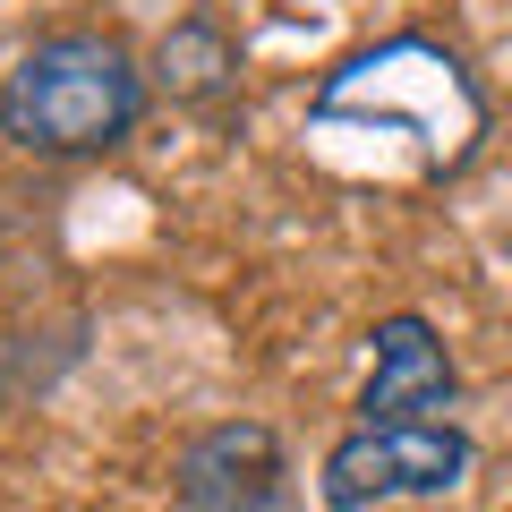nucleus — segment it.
I'll list each match as a JSON object with an SVG mask.
<instances>
[{
    "label": "nucleus",
    "instance_id": "f257e3e1",
    "mask_svg": "<svg viewBox=\"0 0 512 512\" xmlns=\"http://www.w3.org/2000/svg\"><path fill=\"white\" fill-rule=\"evenodd\" d=\"M146 111V86L120 43L103 35H52L9 69L0 86V137L26 154H103Z\"/></svg>",
    "mask_w": 512,
    "mask_h": 512
},
{
    "label": "nucleus",
    "instance_id": "f03ea898",
    "mask_svg": "<svg viewBox=\"0 0 512 512\" xmlns=\"http://www.w3.org/2000/svg\"><path fill=\"white\" fill-rule=\"evenodd\" d=\"M470 470V436L453 419H410V427H359L325 453V504H393V495H444Z\"/></svg>",
    "mask_w": 512,
    "mask_h": 512
},
{
    "label": "nucleus",
    "instance_id": "7ed1b4c3",
    "mask_svg": "<svg viewBox=\"0 0 512 512\" xmlns=\"http://www.w3.org/2000/svg\"><path fill=\"white\" fill-rule=\"evenodd\" d=\"M180 504L188 512H274L282 504V444L256 419H222L180 453Z\"/></svg>",
    "mask_w": 512,
    "mask_h": 512
},
{
    "label": "nucleus",
    "instance_id": "20e7f679",
    "mask_svg": "<svg viewBox=\"0 0 512 512\" xmlns=\"http://www.w3.org/2000/svg\"><path fill=\"white\" fill-rule=\"evenodd\" d=\"M444 402H453V359H444L436 325H427V316H384L376 325V376H367V393H359L367 427L436 419Z\"/></svg>",
    "mask_w": 512,
    "mask_h": 512
},
{
    "label": "nucleus",
    "instance_id": "39448f33",
    "mask_svg": "<svg viewBox=\"0 0 512 512\" xmlns=\"http://www.w3.org/2000/svg\"><path fill=\"white\" fill-rule=\"evenodd\" d=\"M222 69H231V43H222L214 26H180V35L163 43V77H171L180 94H214Z\"/></svg>",
    "mask_w": 512,
    "mask_h": 512
}]
</instances>
